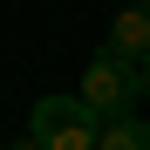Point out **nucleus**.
<instances>
[{
  "label": "nucleus",
  "mask_w": 150,
  "mask_h": 150,
  "mask_svg": "<svg viewBox=\"0 0 150 150\" xmlns=\"http://www.w3.org/2000/svg\"><path fill=\"white\" fill-rule=\"evenodd\" d=\"M28 137L41 150H96L103 123H96V109L82 103V96H41L34 116H28Z\"/></svg>",
  "instance_id": "nucleus-1"
},
{
  "label": "nucleus",
  "mask_w": 150,
  "mask_h": 150,
  "mask_svg": "<svg viewBox=\"0 0 150 150\" xmlns=\"http://www.w3.org/2000/svg\"><path fill=\"white\" fill-rule=\"evenodd\" d=\"M82 103L96 109V123H116V116H137V62H123L116 48H103V55H96L89 68H82Z\"/></svg>",
  "instance_id": "nucleus-2"
},
{
  "label": "nucleus",
  "mask_w": 150,
  "mask_h": 150,
  "mask_svg": "<svg viewBox=\"0 0 150 150\" xmlns=\"http://www.w3.org/2000/svg\"><path fill=\"white\" fill-rule=\"evenodd\" d=\"M103 48H116L123 62H143L150 55V0H130V7L109 21V41Z\"/></svg>",
  "instance_id": "nucleus-3"
},
{
  "label": "nucleus",
  "mask_w": 150,
  "mask_h": 150,
  "mask_svg": "<svg viewBox=\"0 0 150 150\" xmlns=\"http://www.w3.org/2000/svg\"><path fill=\"white\" fill-rule=\"evenodd\" d=\"M96 150H150V123L143 116H116V123H103Z\"/></svg>",
  "instance_id": "nucleus-4"
},
{
  "label": "nucleus",
  "mask_w": 150,
  "mask_h": 150,
  "mask_svg": "<svg viewBox=\"0 0 150 150\" xmlns=\"http://www.w3.org/2000/svg\"><path fill=\"white\" fill-rule=\"evenodd\" d=\"M137 96H143V103H150V55L137 62Z\"/></svg>",
  "instance_id": "nucleus-5"
},
{
  "label": "nucleus",
  "mask_w": 150,
  "mask_h": 150,
  "mask_svg": "<svg viewBox=\"0 0 150 150\" xmlns=\"http://www.w3.org/2000/svg\"><path fill=\"white\" fill-rule=\"evenodd\" d=\"M7 150H41V143H34V137H21V143H7Z\"/></svg>",
  "instance_id": "nucleus-6"
},
{
  "label": "nucleus",
  "mask_w": 150,
  "mask_h": 150,
  "mask_svg": "<svg viewBox=\"0 0 150 150\" xmlns=\"http://www.w3.org/2000/svg\"><path fill=\"white\" fill-rule=\"evenodd\" d=\"M0 150H7V143H0Z\"/></svg>",
  "instance_id": "nucleus-7"
}]
</instances>
